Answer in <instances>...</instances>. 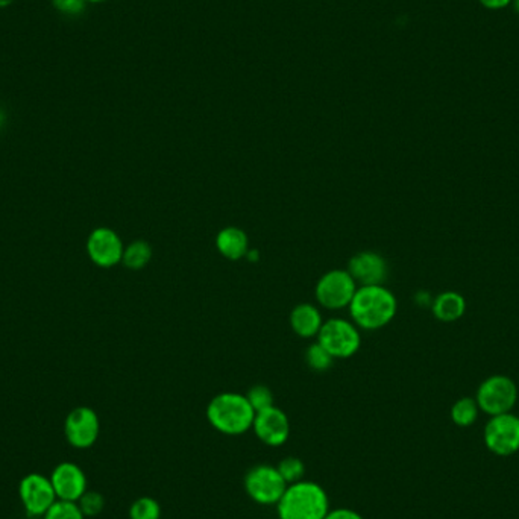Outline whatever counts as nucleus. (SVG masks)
I'll return each instance as SVG.
<instances>
[{
    "instance_id": "obj_14",
    "label": "nucleus",
    "mask_w": 519,
    "mask_h": 519,
    "mask_svg": "<svg viewBox=\"0 0 519 519\" xmlns=\"http://www.w3.org/2000/svg\"><path fill=\"white\" fill-rule=\"evenodd\" d=\"M348 272L360 286H380L386 281L389 267L380 254L363 251L350 260Z\"/></svg>"
},
{
    "instance_id": "obj_10",
    "label": "nucleus",
    "mask_w": 519,
    "mask_h": 519,
    "mask_svg": "<svg viewBox=\"0 0 519 519\" xmlns=\"http://www.w3.org/2000/svg\"><path fill=\"white\" fill-rule=\"evenodd\" d=\"M99 416L90 407H76L65 418V439L70 445L78 450H85L94 445V442L99 437Z\"/></svg>"
},
{
    "instance_id": "obj_1",
    "label": "nucleus",
    "mask_w": 519,
    "mask_h": 519,
    "mask_svg": "<svg viewBox=\"0 0 519 519\" xmlns=\"http://www.w3.org/2000/svg\"><path fill=\"white\" fill-rule=\"evenodd\" d=\"M396 310L395 295L383 284L357 287L356 295L350 304L352 321L365 330H380L391 324Z\"/></svg>"
},
{
    "instance_id": "obj_24",
    "label": "nucleus",
    "mask_w": 519,
    "mask_h": 519,
    "mask_svg": "<svg viewBox=\"0 0 519 519\" xmlns=\"http://www.w3.org/2000/svg\"><path fill=\"white\" fill-rule=\"evenodd\" d=\"M247 401H249V404L253 406L255 413L273 406L272 391L267 386H263V385L251 387V389L247 391Z\"/></svg>"
},
{
    "instance_id": "obj_5",
    "label": "nucleus",
    "mask_w": 519,
    "mask_h": 519,
    "mask_svg": "<svg viewBox=\"0 0 519 519\" xmlns=\"http://www.w3.org/2000/svg\"><path fill=\"white\" fill-rule=\"evenodd\" d=\"M319 343L334 359H348L354 356L361 345L360 333L352 322L345 319H330L324 322L317 334Z\"/></svg>"
},
{
    "instance_id": "obj_25",
    "label": "nucleus",
    "mask_w": 519,
    "mask_h": 519,
    "mask_svg": "<svg viewBox=\"0 0 519 519\" xmlns=\"http://www.w3.org/2000/svg\"><path fill=\"white\" fill-rule=\"evenodd\" d=\"M78 506H80L81 512L84 516H96L99 515L105 507V499L99 492H85L80 499H78Z\"/></svg>"
},
{
    "instance_id": "obj_9",
    "label": "nucleus",
    "mask_w": 519,
    "mask_h": 519,
    "mask_svg": "<svg viewBox=\"0 0 519 519\" xmlns=\"http://www.w3.org/2000/svg\"><path fill=\"white\" fill-rule=\"evenodd\" d=\"M22 505L30 516H43L58 501L50 477L32 472L19 485Z\"/></svg>"
},
{
    "instance_id": "obj_16",
    "label": "nucleus",
    "mask_w": 519,
    "mask_h": 519,
    "mask_svg": "<svg viewBox=\"0 0 519 519\" xmlns=\"http://www.w3.org/2000/svg\"><path fill=\"white\" fill-rule=\"evenodd\" d=\"M322 324L324 321L321 312L312 304H299L290 313V326L293 332L304 339L317 336Z\"/></svg>"
},
{
    "instance_id": "obj_4",
    "label": "nucleus",
    "mask_w": 519,
    "mask_h": 519,
    "mask_svg": "<svg viewBox=\"0 0 519 519\" xmlns=\"http://www.w3.org/2000/svg\"><path fill=\"white\" fill-rule=\"evenodd\" d=\"M516 400H518V387L510 376H488L480 385L475 395L480 411H485L486 415L489 416L509 413L516 404Z\"/></svg>"
},
{
    "instance_id": "obj_17",
    "label": "nucleus",
    "mask_w": 519,
    "mask_h": 519,
    "mask_svg": "<svg viewBox=\"0 0 519 519\" xmlns=\"http://www.w3.org/2000/svg\"><path fill=\"white\" fill-rule=\"evenodd\" d=\"M431 312L440 322H455L466 312L465 298L457 292H442L433 299Z\"/></svg>"
},
{
    "instance_id": "obj_8",
    "label": "nucleus",
    "mask_w": 519,
    "mask_h": 519,
    "mask_svg": "<svg viewBox=\"0 0 519 519\" xmlns=\"http://www.w3.org/2000/svg\"><path fill=\"white\" fill-rule=\"evenodd\" d=\"M485 444L494 454L512 455L519 451V418L512 413L490 416L485 427Z\"/></svg>"
},
{
    "instance_id": "obj_23",
    "label": "nucleus",
    "mask_w": 519,
    "mask_h": 519,
    "mask_svg": "<svg viewBox=\"0 0 519 519\" xmlns=\"http://www.w3.org/2000/svg\"><path fill=\"white\" fill-rule=\"evenodd\" d=\"M84 514L81 512L78 503L72 501H61L58 499L52 507H50L43 519H84Z\"/></svg>"
},
{
    "instance_id": "obj_12",
    "label": "nucleus",
    "mask_w": 519,
    "mask_h": 519,
    "mask_svg": "<svg viewBox=\"0 0 519 519\" xmlns=\"http://www.w3.org/2000/svg\"><path fill=\"white\" fill-rule=\"evenodd\" d=\"M253 430L264 445L281 446L290 436V422L281 409L272 406L255 413Z\"/></svg>"
},
{
    "instance_id": "obj_15",
    "label": "nucleus",
    "mask_w": 519,
    "mask_h": 519,
    "mask_svg": "<svg viewBox=\"0 0 519 519\" xmlns=\"http://www.w3.org/2000/svg\"><path fill=\"white\" fill-rule=\"evenodd\" d=\"M216 247L223 257L238 262L240 258L247 257L249 251V238L240 228H223L216 238Z\"/></svg>"
},
{
    "instance_id": "obj_26",
    "label": "nucleus",
    "mask_w": 519,
    "mask_h": 519,
    "mask_svg": "<svg viewBox=\"0 0 519 519\" xmlns=\"http://www.w3.org/2000/svg\"><path fill=\"white\" fill-rule=\"evenodd\" d=\"M85 5L87 4L84 0H52V6H54L55 11H58L63 15H69V17L82 14Z\"/></svg>"
},
{
    "instance_id": "obj_28",
    "label": "nucleus",
    "mask_w": 519,
    "mask_h": 519,
    "mask_svg": "<svg viewBox=\"0 0 519 519\" xmlns=\"http://www.w3.org/2000/svg\"><path fill=\"white\" fill-rule=\"evenodd\" d=\"M479 2L481 6H485L486 10L490 11L505 10L514 4V0H479Z\"/></svg>"
},
{
    "instance_id": "obj_22",
    "label": "nucleus",
    "mask_w": 519,
    "mask_h": 519,
    "mask_svg": "<svg viewBox=\"0 0 519 519\" xmlns=\"http://www.w3.org/2000/svg\"><path fill=\"white\" fill-rule=\"evenodd\" d=\"M277 470L280 471L282 479L286 480L287 485H293L297 481H301L306 472V465L298 457H286L278 463Z\"/></svg>"
},
{
    "instance_id": "obj_3",
    "label": "nucleus",
    "mask_w": 519,
    "mask_h": 519,
    "mask_svg": "<svg viewBox=\"0 0 519 519\" xmlns=\"http://www.w3.org/2000/svg\"><path fill=\"white\" fill-rule=\"evenodd\" d=\"M255 411L247 395L225 392L214 396L207 407V420L223 435L238 436L253 428Z\"/></svg>"
},
{
    "instance_id": "obj_18",
    "label": "nucleus",
    "mask_w": 519,
    "mask_h": 519,
    "mask_svg": "<svg viewBox=\"0 0 519 519\" xmlns=\"http://www.w3.org/2000/svg\"><path fill=\"white\" fill-rule=\"evenodd\" d=\"M152 258V247L144 240H135L125 247L122 263L131 271L143 269Z\"/></svg>"
},
{
    "instance_id": "obj_31",
    "label": "nucleus",
    "mask_w": 519,
    "mask_h": 519,
    "mask_svg": "<svg viewBox=\"0 0 519 519\" xmlns=\"http://www.w3.org/2000/svg\"><path fill=\"white\" fill-rule=\"evenodd\" d=\"M515 11L519 14V0H514Z\"/></svg>"
},
{
    "instance_id": "obj_11",
    "label": "nucleus",
    "mask_w": 519,
    "mask_h": 519,
    "mask_svg": "<svg viewBox=\"0 0 519 519\" xmlns=\"http://www.w3.org/2000/svg\"><path fill=\"white\" fill-rule=\"evenodd\" d=\"M124 251V242L119 234L109 228H96L87 240V253L96 266L113 267L119 264Z\"/></svg>"
},
{
    "instance_id": "obj_20",
    "label": "nucleus",
    "mask_w": 519,
    "mask_h": 519,
    "mask_svg": "<svg viewBox=\"0 0 519 519\" xmlns=\"http://www.w3.org/2000/svg\"><path fill=\"white\" fill-rule=\"evenodd\" d=\"M161 507L157 499L151 497H142L135 499L129 509V519H160Z\"/></svg>"
},
{
    "instance_id": "obj_32",
    "label": "nucleus",
    "mask_w": 519,
    "mask_h": 519,
    "mask_svg": "<svg viewBox=\"0 0 519 519\" xmlns=\"http://www.w3.org/2000/svg\"><path fill=\"white\" fill-rule=\"evenodd\" d=\"M2 120H4V114L0 113V124H2Z\"/></svg>"
},
{
    "instance_id": "obj_21",
    "label": "nucleus",
    "mask_w": 519,
    "mask_h": 519,
    "mask_svg": "<svg viewBox=\"0 0 519 519\" xmlns=\"http://www.w3.org/2000/svg\"><path fill=\"white\" fill-rule=\"evenodd\" d=\"M334 357L326 351L325 348L317 342L313 345L308 346L306 351V361L308 367L312 368L313 371L324 372L328 371L332 368Z\"/></svg>"
},
{
    "instance_id": "obj_2",
    "label": "nucleus",
    "mask_w": 519,
    "mask_h": 519,
    "mask_svg": "<svg viewBox=\"0 0 519 519\" xmlns=\"http://www.w3.org/2000/svg\"><path fill=\"white\" fill-rule=\"evenodd\" d=\"M277 512L280 519H324L330 512V499L321 485L301 480L287 486Z\"/></svg>"
},
{
    "instance_id": "obj_27",
    "label": "nucleus",
    "mask_w": 519,
    "mask_h": 519,
    "mask_svg": "<svg viewBox=\"0 0 519 519\" xmlns=\"http://www.w3.org/2000/svg\"><path fill=\"white\" fill-rule=\"evenodd\" d=\"M324 519H363V516L356 510L339 507V509L330 510Z\"/></svg>"
},
{
    "instance_id": "obj_30",
    "label": "nucleus",
    "mask_w": 519,
    "mask_h": 519,
    "mask_svg": "<svg viewBox=\"0 0 519 519\" xmlns=\"http://www.w3.org/2000/svg\"><path fill=\"white\" fill-rule=\"evenodd\" d=\"M85 4H102L105 0H84Z\"/></svg>"
},
{
    "instance_id": "obj_19",
    "label": "nucleus",
    "mask_w": 519,
    "mask_h": 519,
    "mask_svg": "<svg viewBox=\"0 0 519 519\" xmlns=\"http://www.w3.org/2000/svg\"><path fill=\"white\" fill-rule=\"evenodd\" d=\"M479 411L480 407L475 398L463 396V398L455 401L451 407V420L455 426L465 428V427H471L474 424L479 418Z\"/></svg>"
},
{
    "instance_id": "obj_6",
    "label": "nucleus",
    "mask_w": 519,
    "mask_h": 519,
    "mask_svg": "<svg viewBox=\"0 0 519 519\" xmlns=\"http://www.w3.org/2000/svg\"><path fill=\"white\" fill-rule=\"evenodd\" d=\"M277 466L257 465L245 477V489L255 503L262 506L277 505L287 489Z\"/></svg>"
},
{
    "instance_id": "obj_13",
    "label": "nucleus",
    "mask_w": 519,
    "mask_h": 519,
    "mask_svg": "<svg viewBox=\"0 0 519 519\" xmlns=\"http://www.w3.org/2000/svg\"><path fill=\"white\" fill-rule=\"evenodd\" d=\"M56 498L61 501L78 503V499L87 492V477L80 466L63 462L50 475Z\"/></svg>"
},
{
    "instance_id": "obj_29",
    "label": "nucleus",
    "mask_w": 519,
    "mask_h": 519,
    "mask_svg": "<svg viewBox=\"0 0 519 519\" xmlns=\"http://www.w3.org/2000/svg\"><path fill=\"white\" fill-rule=\"evenodd\" d=\"M15 0H0V10H4V8H8V6L13 5Z\"/></svg>"
},
{
    "instance_id": "obj_7",
    "label": "nucleus",
    "mask_w": 519,
    "mask_h": 519,
    "mask_svg": "<svg viewBox=\"0 0 519 519\" xmlns=\"http://www.w3.org/2000/svg\"><path fill=\"white\" fill-rule=\"evenodd\" d=\"M356 290V280L351 277V273L342 269H334L322 275L315 289V295L324 308L341 310L350 307Z\"/></svg>"
}]
</instances>
